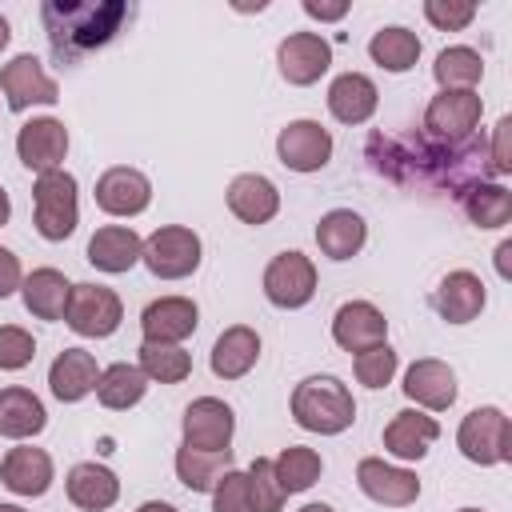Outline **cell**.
Wrapping results in <instances>:
<instances>
[{"label":"cell","instance_id":"cell-14","mask_svg":"<svg viewBox=\"0 0 512 512\" xmlns=\"http://www.w3.org/2000/svg\"><path fill=\"white\" fill-rule=\"evenodd\" d=\"M276 64H280V76L296 88H308L316 84L328 64H332V44L320 36V32H288L276 48Z\"/></svg>","mask_w":512,"mask_h":512},{"label":"cell","instance_id":"cell-17","mask_svg":"<svg viewBox=\"0 0 512 512\" xmlns=\"http://www.w3.org/2000/svg\"><path fill=\"white\" fill-rule=\"evenodd\" d=\"M332 340L344 352H368L376 344H388V320L372 300H348L332 316Z\"/></svg>","mask_w":512,"mask_h":512},{"label":"cell","instance_id":"cell-47","mask_svg":"<svg viewBox=\"0 0 512 512\" xmlns=\"http://www.w3.org/2000/svg\"><path fill=\"white\" fill-rule=\"evenodd\" d=\"M136 512H176V508H172L168 500H144V504H140Z\"/></svg>","mask_w":512,"mask_h":512},{"label":"cell","instance_id":"cell-50","mask_svg":"<svg viewBox=\"0 0 512 512\" xmlns=\"http://www.w3.org/2000/svg\"><path fill=\"white\" fill-rule=\"evenodd\" d=\"M8 40H12V32H8V20H4V16H0V52H4V48H8Z\"/></svg>","mask_w":512,"mask_h":512},{"label":"cell","instance_id":"cell-34","mask_svg":"<svg viewBox=\"0 0 512 512\" xmlns=\"http://www.w3.org/2000/svg\"><path fill=\"white\" fill-rule=\"evenodd\" d=\"M432 76L444 92H476V84L484 76V56L468 44H448V48H440V56L432 64Z\"/></svg>","mask_w":512,"mask_h":512},{"label":"cell","instance_id":"cell-37","mask_svg":"<svg viewBox=\"0 0 512 512\" xmlns=\"http://www.w3.org/2000/svg\"><path fill=\"white\" fill-rule=\"evenodd\" d=\"M272 468H276V480H280V488L292 496V492H308L316 480H320V472H324V460H320V452L316 448H304V444H288L276 460H272Z\"/></svg>","mask_w":512,"mask_h":512},{"label":"cell","instance_id":"cell-31","mask_svg":"<svg viewBox=\"0 0 512 512\" xmlns=\"http://www.w3.org/2000/svg\"><path fill=\"white\" fill-rule=\"evenodd\" d=\"M172 464H176V480H180L188 492H212L216 480L232 468V448L208 452V448H188V444H180Z\"/></svg>","mask_w":512,"mask_h":512},{"label":"cell","instance_id":"cell-28","mask_svg":"<svg viewBox=\"0 0 512 512\" xmlns=\"http://www.w3.org/2000/svg\"><path fill=\"white\" fill-rule=\"evenodd\" d=\"M364 240H368V224L352 208H332L316 224V244L328 260H352L364 248Z\"/></svg>","mask_w":512,"mask_h":512},{"label":"cell","instance_id":"cell-38","mask_svg":"<svg viewBox=\"0 0 512 512\" xmlns=\"http://www.w3.org/2000/svg\"><path fill=\"white\" fill-rule=\"evenodd\" d=\"M248 500H252V512H284L288 492L280 488L276 468H272L268 456H256L248 464Z\"/></svg>","mask_w":512,"mask_h":512},{"label":"cell","instance_id":"cell-11","mask_svg":"<svg viewBox=\"0 0 512 512\" xmlns=\"http://www.w3.org/2000/svg\"><path fill=\"white\" fill-rule=\"evenodd\" d=\"M276 156L288 172H320L332 160V132L320 120H288L276 136Z\"/></svg>","mask_w":512,"mask_h":512},{"label":"cell","instance_id":"cell-49","mask_svg":"<svg viewBox=\"0 0 512 512\" xmlns=\"http://www.w3.org/2000/svg\"><path fill=\"white\" fill-rule=\"evenodd\" d=\"M300 512H336V508H332V504H324V500H320V504H316V500H312V504H304V508H300Z\"/></svg>","mask_w":512,"mask_h":512},{"label":"cell","instance_id":"cell-1","mask_svg":"<svg viewBox=\"0 0 512 512\" xmlns=\"http://www.w3.org/2000/svg\"><path fill=\"white\" fill-rule=\"evenodd\" d=\"M40 20L48 32V48L60 64H76L80 56L104 48L124 20H132V4L124 0H44Z\"/></svg>","mask_w":512,"mask_h":512},{"label":"cell","instance_id":"cell-48","mask_svg":"<svg viewBox=\"0 0 512 512\" xmlns=\"http://www.w3.org/2000/svg\"><path fill=\"white\" fill-rule=\"evenodd\" d=\"M8 216H12V200H8V192L0 184V224H8Z\"/></svg>","mask_w":512,"mask_h":512},{"label":"cell","instance_id":"cell-52","mask_svg":"<svg viewBox=\"0 0 512 512\" xmlns=\"http://www.w3.org/2000/svg\"><path fill=\"white\" fill-rule=\"evenodd\" d=\"M460 512H480V508H460Z\"/></svg>","mask_w":512,"mask_h":512},{"label":"cell","instance_id":"cell-25","mask_svg":"<svg viewBox=\"0 0 512 512\" xmlns=\"http://www.w3.org/2000/svg\"><path fill=\"white\" fill-rule=\"evenodd\" d=\"M96 380H100V364H96V356L84 352V348H64V352L52 360V368H48V388H52V396H56L60 404L84 400L88 392H96Z\"/></svg>","mask_w":512,"mask_h":512},{"label":"cell","instance_id":"cell-12","mask_svg":"<svg viewBox=\"0 0 512 512\" xmlns=\"http://www.w3.org/2000/svg\"><path fill=\"white\" fill-rule=\"evenodd\" d=\"M356 488L368 500L384 504V508H408L420 496L416 472L412 468H400V464H388L384 456H364L356 464Z\"/></svg>","mask_w":512,"mask_h":512},{"label":"cell","instance_id":"cell-19","mask_svg":"<svg viewBox=\"0 0 512 512\" xmlns=\"http://www.w3.org/2000/svg\"><path fill=\"white\" fill-rule=\"evenodd\" d=\"M484 304H488L484 280H480L476 272H468V268L448 272V276L436 284V292H432V308H436V316L448 320V324H468V320H476V316L484 312Z\"/></svg>","mask_w":512,"mask_h":512},{"label":"cell","instance_id":"cell-8","mask_svg":"<svg viewBox=\"0 0 512 512\" xmlns=\"http://www.w3.org/2000/svg\"><path fill=\"white\" fill-rule=\"evenodd\" d=\"M260 284H264L268 304H276V308H304L316 296V264L304 252H296V248L276 252L268 260Z\"/></svg>","mask_w":512,"mask_h":512},{"label":"cell","instance_id":"cell-42","mask_svg":"<svg viewBox=\"0 0 512 512\" xmlns=\"http://www.w3.org/2000/svg\"><path fill=\"white\" fill-rule=\"evenodd\" d=\"M212 512H252L248 500V472L228 468L212 488Z\"/></svg>","mask_w":512,"mask_h":512},{"label":"cell","instance_id":"cell-36","mask_svg":"<svg viewBox=\"0 0 512 512\" xmlns=\"http://www.w3.org/2000/svg\"><path fill=\"white\" fill-rule=\"evenodd\" d=\"M148 384H180L192 372V356L180 344H156V340H140V364H136Z\"/></svg>","mask_w":512,"mask_h":512},{"label":"cell","instance_id":"cell-22","mask_svg":"<svg viewBox=\"0 0 512 512\" xmlns=\"http://www.w3.org/2000/svg\"><path fill=\"white\" fill-rule=\"evenodd\" d=\"M224 200H228V212H232L236 220L252 224V228L268 224V220L280 212V188H276L268 176H260V172H240V176L228 184Z\"/></svg>","mask_w":512,"mask_h":512},{"label":"cell","instance_id":"cell-3","mask_svg":"<svg viewBox=\"0 0 512 512\" xmlns=\"http://www.w3.org/2000/svg\"><path fill=\"white\" fill-rule=\"evenodd\" d=\"M32 224L44 240H68L80 224V188H76V176L56 168V172H44L36 176L32 184Z\"/></svg>","mask_w":512,"mask_h":512},{"label":"cell","instance_id":"cell-26","mask_svg":"<svg viewBox=\"0 0 512 512\" xmlns=\"http://www.w3.org/2000/svg\"><path fill=\"white\" fill-rule=\"evenodd\" d=\"M380 108V88L364 72H340L328 84V112L340 124H364Z\"/></svg>","mask_w":512,"mask_h":512},{"label":"cell","instance_id":"cell-41","mask_svg":"<svg viewBox=\"0 0 512 512\" xmlns=\"http://www.w3.org/2000/svg\"><path fill=\"white\" fill-rule=\"evenodd\" d=\"M424 20L440 32H464L476 20L472 0H424Z\"/></svg>","mask_w":512,"mask_h":512},{"label":"cell","instance_id":"cell-21","mask_svg":"<svg viewBox=\"0 0 512 512\" xmlns=\"http://www.w3.org/2000/svg\"><path fill=\"white\" fill-rule=\"evenodd\" d=\"M436 440H440V424L424 408H404L384 424V452L396 460H424Z\"/></svg>","mask_w":512,"mask_h":512},{"label":"cell","instance_id":"cell-13","mask_svg":"<svg viewBox=\"0 0 512 512\" xmlns=\"http://www.w3.org/2000/svg\"><path fill=\"white\" fill-rule=\"evenodd\" d=\"M180 432H184V444L188 448H208V452L232 448L236 412L220 396H196L184 408V416H180Z\"/></svg>","mask_w":512,"mask_h":512},{"label":"cell","instance_id":"cell-18","mask_svg":"<svg viewBox=\"0 0 512 512\" xmlns=\"http://www.w3.org/2000/svg\"><path fill=\"white\" fill-rule=\"evenodd\" d=\"M200 324V308L188 296H160L140 312V332L144 340L156 344H184Z\"/></svg>","mask_w":512,"mask_h":512},{"label":"cell","instance_id":"cell-27","mask_svg":"<svg viewBox=\"0 0 512 512\" xmlns=\"http://www.w3.org/2000/svg\"><path fill=\"white\" fill-rule=\"evenodd\" d=\"M260 360V332L248 328V324H232L216 336L212 344V372L220 380H240L256 368Z\"/></svg>","mask_w":512,"mask_h":512},{"label":"cell","instance_id":"cell-30","mask_svg":"<svg viewBox=\"0 0 512 512\" xmlns=\"http://www.w3.org/2000/svg\"><path fill=\"white\" fill-rule=\"evenodd\" d=\"M20 296H24V308L36 320H64L72 284H68V276L60 268H32L24 276V284H20Z\"/></svg>","mask_w":512,"mask_h":512},{"label":"cell","instance_id":"cell-16","mask_svg":"<svg viewBox=\"0 0 512 512\" xmlns=\"http://www.w3.org/2000/svg\"><path fill=\"white\" fill-rule=\"evenodd\" d=\"M404 396L416 404V408H424V412H444V408H452L456 404V372L444 364V360H436V356H420V360H412L408 368H404Z\"/></svg>","mask_w":512,"mask_h":512},{"label":"cell","instance_id":"cell-44","mask_svg":"<svg viewBox=\"0 0 512 512\" xmlns=\"http://www.w3.org/2000/svg\"><path fill=\"white\" fill-rule=\"evenodd\" d=\"M24 284V272H20V256L12 248L0 244V300H8L12 292H20Z\"/></svg>","mask_w":512,"mask_h":512},{"label":"cell","instance_id":"cell-32","mask_svg":"<svg viewBox=\"0 0 512 512\" xmlns=\"http://www.w3.org/2000/svg\"><path fill=\"white\" fill-rule=\"evenodd\" d=\"M420 52H424L420 36H416L412 28H404V24H388V28L372 32V40H368L372 64H380L384 72H396V76L408 72V68H416Z\"/></svg>","mask_w":512,"mask_h":512},{"label":"cell","instance_id":"cell-24","mask_svg":"<svg viewBox=\"0 0 512 512\" xmlns=\"http://www.w3.org/2000/svg\"><path fill=\"white\" fill-rule=\"evenodd\" d=\"M64 488H68V500L84 512H104L120 500V476L108 464H96V460L72 464L68 476H64Z\"/></svg>","mask_w":512,"mask_h":512},{"label":"cell","instance_id":"cell-20","mask_svg":"<svg viewBox=\"0 0 512 512\" xmlns=\"http://www.w3.org/2000/svg\"><path fill=\"white\" fill-rule=\"evenodd\" d=\"M56 480V468H52V456L44 448H32V444H20V448H8L4 460H0V484L16 496H44Z\"/></svg>","mask_w":512,"mask_h":512},{"label":"cell","instance_id":"cell-33","mask_svg":"<svg viewBox=\"0 0 512 512\" xmlns=\"http://www.w3.org/2000/svg\"><path fill=\"white\" fill-rule=\"evenodd\" d=\"M148 392V376L128 364V360H116L108 368H100V380H96V400L108 408V412H124L132 404H140Z\"/></svg>","mask_w":512,"mask_h":512},{"label":"cell","instance_id":"cell-7","mask_svg":"<svg viewBox=\"0 0 512 512\" xmlns=\"http://www.w3.org/2000/svg\"><path fill=\"white\" fill-rule=\"evenodd\" d=\"M124 320V304L112 288L104 284H72V296H68V308H64V324L76 332V336H88V340H104L120 328Z\"/></svg>","mask_w":512,"mask_h":512},{"label":"cell","instance_id":"cell-43","mask_svg":"<svg viewBox=\"0 0 512 512\" xmlns=\"http://www.w3.org/2000/svg\"><path fill=\"white\" fill-rule=\"evenodd\" d=\"M508 132H512V120H508V116H500V120H496V128H492V144H488V164H492V176H508V172H512Z\"/></svg>","mask_w":512,"mask_h":512},{"label":"cell","instance_id":"cell-9","mask_svg":"<svg viewBox=\"0 0 512 512\" xmlns=\"http://www.w3.org/2000/svg\"><path fill=\"white\" fill-rule=\"evenodd\" d=\"M0 92H4L12 112H28L32 104H56L60 100L56 80L44 72V64L32 52H20L0 68Z\"/></svg>","mask_w":512,"mask_h":512},{"label":"cell","instance_id":"cell-2","mask_svg":"<svg viewBox=\"0 0 512 512\" xmlns=\"http://www.w3.org/2000/svg\"><path fill=\"white\" fill-rule=\"evenodd\" d=\"M292 420L304 432L320 436H340L356 420V400L340 376H304L292 388Z\"/></svg>","mask_w":512,"mask_h":512},{"label":"cell","instance_id":"cell-23","mask_svg":"<svg viewBox=\"0 0 512 512\" xmlns=\"http://www.w3.org/2000/svg\"><path fill=\"white\" fill-rule=\"evenodd\" d=\"M140 252H144V240L128 224H104L88 236V264L108 272V276H120V272L136 268Z\"/></svg>","mask_w":512,"mask_h":512},{"label":"cell","instance_id":"cell-45","mask_svg":"<svg viewBox=\"0 0 512 512\" xmlns=\"http://www.w3.org/2000/svg\"><path fill=\"white\" fill-rule=\"evenodd\" d=\"M304 12L320 24H332V20L348 16V0H304Z\"/></svg>","mask_w":512,"mask_h":512},{"label":"cell","instance_id":"cell-46","mask_svg":"<svg viewBox=\"0 0 512 512\" xmlns=\"http://www.w3.org/2000/svg\"><path fill=\"white\" fill-rule=\"evenodd\" d=\"M508 256H512V244H508V240H504V244H500V248H496V272H500V276H504V280H508Z\"/></svg>","mask_w":512,"mask_h":512},{"label":"cell","instance_id":"cell-15","mask_svg":"<svg viewBox=\"0 0 512 512\" xmlns=\"http://www.w3.org/2000/svg\"><path fill=\"white\" fill-rule=\"evenodd\" d=\"M96 208L108 212V216H140L148 204H152V180L140 172V168H128V164H116L108 172H100L96 188Z\"/></svg>","mask_w":512,"mask_h":512},{"label":"cell","instance_id":"cell-29","mask_svg":"<svg viewBox=\"0 0 512 512\" xmlns=\"http://www.w3.org/2000/svg\"><path fill=\"white\" fill-rule=\"evenodd\" d=\"M44 424H48V412L32 388H20V384L0 388V436L28 440V436L44 432Z\"/></svg>","mask_w":512,"mask_h":512},{"label":"cell","instance_id":"cell-6","mask_svg":"<svg viewBox=\"0 0 512 512\" xmlns=\"http://www.w3.org/2000/svg\"><path fill=\"white\" fill-rule=\"evenodd\" d=\"M484 116L480 92H436L424 108V136L436 144H464L472 140L476 124Z\"/></svg>","mask_w":512,"mask_h":512},{"label":"cell","instance_id":"cell-40","mask_svg":"<svg viewBox=\"0 0 512 512\" xmlns=\"http://www.w3.org/2000/svg\"><path fill=\"white\" fill-rule=\"evenodd\" d=\"M32 356H36L32 332L20 328V324H0V368L4 372H20V368L32 364Z\"/></svg>","mask_w":512,"mask_h":512},{"label":"cell","instance_id":"cell-39","mask_svg":"<svg viewBox=\"0 0 512 512\" xmlns=\"http://www.w3.org/2000/svg\"><path fill=\"white\" fill-rule=\"evenodd\" d=\"M396 368H400V356H396L388 344H376V348H368V352H356V360H352V372H356V380H360L364 388H384V384H392Z\"/></svg>","mask_w":512,"mask_h":512},{"label":"cell","instance_id":"cell-4","mask_svg":"<svg viewBox=\"0 0 512 512\" xmlns=\"http://www.w3.org/2000/svg\"><path fill=\"white\" fill-rule=\"evenodd\" d=\"M456 448L464 460H472L480 468L508 464L512 460V424H508L504 408H496V404L472 408L456 428Z\"/></svg>","mask_w":512,"mask_h":512},{"label":"cell","instance_id":"cell-51","mask_svg":"<svg viewBox=\"0 0 512 512\" xmlns=\"http://www.w3.org/2000/svg\"><path fill=\"white\" fill-rule=\"evenodd\" d=\"M0 512H28V508H20V504H0Z\"/></svg>","mask_w":512,"mask_h":512},{"label":"cell","instance_id":"cell-10","mask_svg":"<svg viewBox=\"0 0 512 512\" xmlns=\"http://www.w3.org/2000/svg\"><path fill=\"white\" fill-rule=\"evenodd\" d=\"M16 156L36 176L56 172L64 164V156H68V128H64V120H56V116H32L28 124H20V132H16Z\"/></svg>","mask_w":512,"mask_h":512},{"label":"cell","instance_id":"cell-35","mask_svg":"<svg viewBox=\"0 0 512 512\" xmlns=\"http://www.w3.org/2000/svg\"><path fill=\"white\" fill-rule=\"evenodd\" d=\"M460 200H464V212L476 228H504L512 220V192L500 180H480Z\"/></svg>","mask_w":512,"mask_h":512},{"label":"cell","instance_id":"cell-5","mask_svg":"<svg viewBox=\"0 0 512 512\" xmlns=\"http://www.w3.org/2000/svg\"><path fill=\"white\" fill-rule=\"evenodd\" d=\"M200 236L184 224H164L156 228L148 240H144V252H140V264L156 276V280H184L200 268Z\"/></svg>","mask_w":512,"mask_h":512}]
</instances>
